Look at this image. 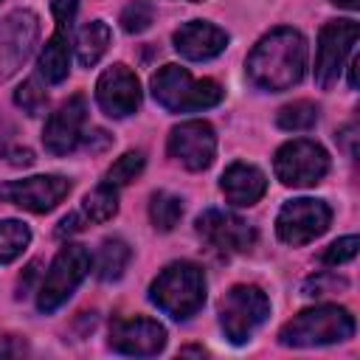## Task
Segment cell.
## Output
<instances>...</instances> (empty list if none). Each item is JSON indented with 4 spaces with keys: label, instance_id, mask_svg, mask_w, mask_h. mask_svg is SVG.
Wrapping results in <instances>:
<instances>
[{
    "label": "cell",
    "instance_id": "obj_8",
    "mask_svg": "<svg viewBox=\"0 0 360 360\" xmlns=\"http://www.w3.org/2000/svg\"><path fill=\"white\" fill-rule=\"evenodd\" d=\"M329 222H332V211L323 200L298 197L281 205L276 217V231H278V239L287 245H307L318 239L329 228Z\"/></svg>",
    "mask_w": 360,
    "mask_h": 360
},
{
    "label": "cell",
    "instance_id": "obj_9",
    "mask_svg": "<svg viewBox=\"0 0 360 360\" xmlns=\"http://www.w3.org/2000/svg\"><path fill=\"white\" fill-rule=\"evenodd\" d=\"M39 37V17L28 8H17L0 28V82L11 79L34 53Z\"/></svg>",
    "mask_w": 360,
    "mask_h": 360
},
{
    "label": "cell",
    "instance_id": "obj_31",
    "mask_svg": "<svg viewBox=\"0 0 360 360\" xmlns=\"http://www.w3.org/2000/svg\"><path fill=\"white\" fill-rule=\"evenodd\" d=\"M25 352H28V346L22 340H17V338L0 340V357H17V354H25Z\"/></svg>",
    "mask_w": 360,
    "mask_h": 360
},
{
    "label": "cell",
    "instance_id": "obj_23",
    "mask_svg": "<svg viewBox=\"0 0 360 360\" xmlns=\"http://www.w3.org/2000/svg\"><path fill=\"white\" fill-rule=\"evenodd\" d=\"M183 217V200L169 191H155L149 200V219L158 231H172Z\"/></svg>",
    "mask_w": 360,
    "mask_h": 360
},
{
    "label": "cell",
    "instance_id": "obj_6",
    "mask_svg": "<svg viewBox=\"0 0 360 360\" xmlns=\"http://www.w3.org/2000/svg\"><path fill=\"white\" fill-rule=\"evenodd\" d=\"M90 270V253L84 245H65L56 259L51 262L42 284H39V295H37V307L42 312H53L59 309L73 290L82 284V278Z\"/></svg>",
    "mask_w": 360,
    "mask_h": 360
},
{
    "label": "cell",
    "instance_id": "obj_11",
    "mask_svg": "<svg viewBox=\"0 0 360 360\" xmlns=\"http://www.w3.org/2000/svg\"><path fill=\"white\" fill-rule=\"evenodd\" d=\"M76 0H51V11L56 17V31L45 42L39 53V73L48 84H59L70 70V31L76 17Z\"/></svg>",
    "mask_w": 360,
    "mask_h": 360
},
{
    "label": "cell",
    "instance_id": "obj_1",
    "mask_svg": "<svg viewBox=\"0 0 360 360\" xmlns=\"http://www.w3.org/2000/svg\"><path fill=\"white\" fill-rule=\"evenodd\" d=\"M307 70V39L295 28H273L264 34L250 56H248V76L256 87L281 93L301 82Z\"/></svg>",
    "mask_w": 360,
    "mask_h": 360
},
{
    "label": "cell",
    "instance_id": "obj_29",
    "mask_svg": "<svg viewBox=\"0 0 360 360\" xmlns=\"http://www.w3.org/2000/svg\"><path fill=\"white\" fill-rule=\"evenodd\" d=\"M354 256H357V236H343V239L332 242V245L323 250L321 262H323V264H343V262H352Z\"/></svg>",
    "mask_w": 360,
    "mask_h": 360
},
{
    "label": "cell",
    "instance_id": "obj_21",
    "mask_svg": "<svg viewBox=\"0 0 360 360\" xmlns=\"http://www.w3.org/2000/svg\"><path fill=\"white\" fill-rule=\"evenodd\" d=\"M129 259H132V250L124 239H104L96 256V276L101 281H115L124 276Z\"/></svg>",
    "mask_w": 360,
    "mask_h": 360
},
{
    "label": "cell",
    "instance_id": "obj_35",
    "mask_svg": "<svg viewBox=\"0 0 360 360\" xmlns=\"http://www.w3.org/2000/svg\"><path fill=\"white\" fill-rule=\"evenodd\" d=\"M11 135H14L11 124H8V121H0V155H8V149H11Z\"/></svg>",
    "mask_w": 360,
    "mask_h": 360
},
{
    "label": "cell",
    "instance_id": "obj_17",
    "mask_svg": "<svg viewBox=\"0 0 360 360\" xmlns=\"http://www.w3.org/2000/svg\"><path fill=\"white\" fill-rule=\"evenodd\" d=\"M166 346V329L152 318H115L110 326V349L129 357H152Z\"/></svg>",
    "mask_w": 360,
    "mask_h": 360
},
{
    "label": "cell",
    "instance_id": "obj_14",
    "mask_svg": "<svg viewBox=\"0 0 360 360\" xmlns=\"http://www.w3.org/2000/svg\"><path fill=\"white\" fill-rule=\"evenodd\" d=\"M87 121V98L82 93L70 96L56 107V112L48 115L42 143L51 155H68L82 143V129Z\"/></svg>",
    "mask_w": 360,
    "mask_h": 360
},
{
    "label": "cell",
    "instance_id": "obj_28",
    "mask_svg": "<svg viewBox=\"0 0 360 360\" xmlns=\"http://www.w3.org/2000/svg\"><path fill=\"white\" fill-rule=\"evenodd\" d=\"M14 101H17L28 115H39V112L45 110V104H48V96H45V87H39L37 79H28V82H22V84L17 87Z\"/></svg>",
    "mask_w": 360,
    "mask_h": 360
},
{
    "label": "cell",
    "instance_id": "obj_24",
    "mask_svg": "<svg viewBox=\"0 0 360 360\" xmlns=\"http://www.w3.org/2000/svg\"><path fill=\"white\" fill-rule=\"evenodd\" d=\"M31 242V231L20 219H3L0 222V264L14 262Z\"/></svg>",
    "mask_w": 360,
    "mask_h": 360
},
{
    "label": "cell",
    "instance_id": "obj_7",
    "mask_svg": "<svg viewBox=\"0 0 360 360\" xmlns=\"http://www.w3.org/2000/svg\"><path fill=\"white\" fill-rule=\"evenodd\" d=\"M273 172L284 186L307 188V186H315L326 177L329 155L315 141H307V138L287 141L284 146H278V152L273 158Z\"/></svg>",
    "mask_w": 360,
    "mask_h": 360
},
{
    "label": "cell",
    "instance_id": "obj_25",
    "mask_svg": "<svg viewBox=\"0 0 360 360\" xmlns=\"http://www.w3.org/2000/svg\"><path fill=\"white\" fill-rule=\"evenodd\" d=\"M318 121V104L301 98V101H292V104H284L276 115V124L287 132H304V129H312Z\"/></svg>",
    "mask_w": 360,
    "mask_h": 360
},
{
    "label": "cell",
    "instance_id": "obj_33",
    "mask_svg": "<svg viewBox=\"0 0 360 360\" xmlns=\"http://www.w3.org/2000/svg\"><path fill=\"white\" fill-rule=\"evenodd\" d=\"M82 214H68L62 222H59V228H56V236H68V233H76V231H82Z\"/></svg>",
    "mask_w": 360,
    "mask_h": 360
},
{
    "label": "cell",
    "instance_id": "obj_26",
    "mask_svg": "<svg viewBox=\"0 0 360 360\" xmlns=\"http://www.w3.org/2000/svg\"><path fill=\"white\" fill-rule=\"evenodd\" d=\"M143 152H124L110 169H107V174H104V183H110V186H127V183H132L141 172H143Z\"/></svg>",
    "mask_w": 360,
    "mask_h": 360
},
{
    "label": "cell",
    "instance_id": "obj_32",
    "mask_svg": "<svg viewBox=\"0 0 360 360\" xmlns=\"http://www.w3.org/2000/svg\"><path fill=\"white\" fill-rule=\"evenodd\" d=\"M354 132H357V127H354V124H346V127L338 132V141L343 143V149L349 152V158H354V155H357V149H354V138H357V135H354Z\"/></svg>",
    "mask_w": 360,
    "mask_h": 360
},
{
    "label": "cell",
    "instance_id": "obj_22",
    "mask_svg": "<svg viewBox=\"0 0 360 360\" xmlns=\"http://www.w3.org/2000/svg\"><path fill=\"white\" fill-rule=\"evenodd\" d=\"M115 214H118V191L110 183H101L98 188H93L82 202L84 222H110Z\"/></svg>",
    "mask_w": 360,
    "mask_h": 360
},
{
    "label": "cell",
    "instance_id": "obj_10",
    "mask_svg": "<svg viewBox=\"0 0 360 360\" xmlns=\"http://www.w3.org/2000/svg\"><path fill=\"white\" fill-rule=\"evenodd\" d=\"M357 22L354 20H332L318 34V51H315V82L326 90L338 82L346 56L352 53L357 42Z\"/></svg>",
    "mask_w": 360,
    "mask_h": 360
},
{
    "label": "cell",
    "instance_id": "obj_38",
    "mask_svg": "<svg viewBox=\"0 0 360 360\" xmlns=\"http://www.w3.org/2000/svg\"><path fill=\"white\" fill-rule=\"evenodd\" d=\"M180 354H205V349H197V346H188V349H183Z\"/></svg>",
    "mask_w": 360,
    "mask_h": 360
},
{
    "label": "cell",
    "instance_id": "obj_12",
    "mask_svg": "<svg viewBox=\"0 0 360 360\" xmlns=\"http://www.w3.org/2000/svg\"><path fill=\"white\" fill-rule=\"evenodd\" d=\"M169 155L188 172H202L214 163L217 135L208 121H183L169 132Z\"/></svg>",
    "mask_w": 360,
    "mask_h": 360
},
{
    "label": "cell",
    "instance_id": "obj_13",
    "mask_svg": "<svg viewBox=\"0 0 360 360\" xmlns=\"http://www.w3.org/2000/svg\"><path fill=\"white\" fill-rule=\"evenodd\" d=\"M197 233L214 250H222V253H245L256 242V231L242 217L219 208H208L197 217Z\"/></svg>",
    "mask_w": 360,
    "mask_h": 360
},
{
    "label": "cell",
    "instance_id": "obj_20",
    "mask_svg": "<svg viewBox=\"0 0 360 360\" xmlns=\"http://www.w3.org/2000/svg\"><path fill=\"white\" fill-rule=\"evenodd\" d=\"M110 39H112V34H110L107 22H101V20L87 22L76 37V59H79V65L82 68H93L107 53Z\"/></svg>",
    "mask_w": 360,
    "mask_h": 360
},
{
    "label": "cell",
    "instance_id": "obj_19",
    "mask_svg": "<svg viewBox=\"0 0 360 360\" xmlns=\"http://www.w3.org/2000/svg\"><path fill=\"white\" fill-rule=\"evenodd\" d=\"M219 188H222V194L231 205L248 208V205H256L264 197L267 177H264L262 169H256L250 163H231L219 177Z\"/></svg>",
    "mask_w": 360,
    "mask_h": 360
},
{
    "label": "cell",
    "instance_id": "obj_27",
    "mask_svg": "<svg viewBox=\"0 0 360 360\" xmlns=\"http://www.w3.org/2000/svg\"><path fill=\"white\" fill-rule=\"evenodd\" d=\"M152 20H155V8H152V3H146V0H132V3L121 11V28H124L127 34H141V31H146V28L152 25Z\"/></svg>",
    "mask_w": 360,
    "mask_h": 360
},
{
    "label": "cell",
    "instance_id": "obj_15",
    "mask_svg": "<svg viewBox=\"0 0 360 360\" xmlns=\"http://www.w3.org/2000/svg\"><path fill=\"white\" fill-rule=\"evenodd\" d=\"M96 101L104 115L110 118H127L141 104V84L138 76L127 65L107 68L96 82Z\"/></svg>",
    "mask_w": 360,
    "mask_h": 360
},
{
    "label": "cell",
    "instance_id": "obj_16",
    "mask_svg": "<svg viewBox=\"0 0 360 360\" xmlns=\"http://www.w3.org/2000/svg\"><path fill=\"white\" fill-rule=\"evenodd\" d=\"M70 191V180L59 174H37L25 180H11L3 188V197L31 214H48L53 211Z\"/></svg>",
    "mask_w": 360,
    "mask_h": 360
},
{
    "label": "cell",
    "instance_id": "obj_30",
    "mask_svg": "<svg viewBox=\"0 0 360 360\" xmlns=\"http://www.w3.org/2000/svg\"><path fill=\"white\" fill-rule=\"evenodd\" d=\"M346 287H349L346 278H338V276L323 273V276H315V278H309V281L304 284V295H326V292L346 290Z\"/></svg>",
    "mask_w": 360,
    "mask_h": 360
},
{
    "label": "cell",
    "instance_id": "obj_40",
    "mask_svg": "<svg viewBox=\"0 0 360 360\" xmlns=\"http://www.w3.org/2000/svg\"><path fill=\"white\" fill-rule=\"evenodd\" d=\"M0 3H3V0H0Z\"/></svg>",
    "mask_w": 360,
    "mask_h": 360
},
{
    "label": "cell",
    "instance_id": "obj_37",
    "mask_svg": "<svg viewBox=\"0 0 360 360\" xmlns=\"http://www.w3.org/2000/svg\"><path fill=\"white\" fill-rule=\"evenodd\" d=\"M335 6H343V8H349V11H354V8H360V0H332Z\"/></svg>",
    "mask_w": 360,
    "mask_h": 360
},
{
    "label": "cell",
    "instance_id": "obj_4",
    "mask_svg": "<svg viewBox=\"0 0 360 360\" xmlns=\"http://www.w3.org/2000/svg\"><path fill=\"white\" fill-rule=\"evenodd\" d=\"M354 335V315L346 307L338 304H323L298 312L292 321H287L278 332L281 346H326V343H340Z\"/></svg>",
    "mask_w": 360,
    "mask_h": 360
},
{
    "label": "cell",
    "instance_id": "obj_34",
    "mask_svg": "<svg viewBox=\"0 0 360 360\" xmlns=\"http://www.w3.org/2000/svg\"><path fill=\"white\" fill-rule=\"evenodd\" d=\"M6 158H11V166H31L34 163V152L31 149H20V146H14V149H8V155Z\"/></svg>",
    "mask_w": 360,
    "mask_h": 360
},
{
    "label": "cell",
    "instance_id": "obj_36",
    "mask_svg": "<svg viewBox=\"0 0 360 360\" xmlns=\"http://www.w3.org/2000/svg\"><path fill=\"white\" fill-rule=\"evenodd\" d=\"M37 270H39V262H31V264L25 267V278H20V295L28 292V284L37 278Z\"/></svg>",
    "mask_w": 360,
    "mask_h": 360
},
{
    "label": "cell",
    "instance_id": "obj_2",
    "mask_svg": "<svg viewBox=\"0 0 360 360\" xmlns=\"http://www.w3.org/2000/svg\"><path fill=\"white\" fill-rule=\"evenodd\" d=\"M149 301L174 321H188L205 304V276L194 262H172L149 284Z\"/></svg>",
    "mask_w": 360,
    "mask_h": 360
},
{
    "label": "cell",
    "instance_id": "obj_39",
    "mask_svg": "<svg viewBox=\"0 0 360 360\" xmlns=\"http://www.w3.org/2000/svg\"><path fill=\"white\" fill-rule=\"evenodd\" d=\"M191 3H200V0H191Z\"/></svg>",
    "mask_w": 360,
    "mask_h": 360
},
{
    "label": "cell",
    "instance_id": "obj_3",
    "mask_svg": "<svg viewBox=\"0 0 360 360\" xmlns=\"http://www.w3.org/2000/svg\"><path fill=\"white\" fill-rule=\"evenodd\" d=\"M152 96L169 112H191L219 104L225 90L214 79H194L180 65H163L152 76Z\"/></svg>",
    "mask_w": 360,
    "mask_h": 360
},
{
    "label": "cell",
    "instance_id": "obj_18",
    "mask_svg": "<svg viewBox=\"0 0 360 360\" xmlns=\"http://www.w3.org/2000/svg\"><path fill=\"white\" fill-rule=\"evenodd\" d=\"M228 45V34L211 22H202V20H191L186 25H180L174 31V48L180 56L191 59V62H205V59H214L225 51Z\"/></svg>",
    "mask_w": 360,
    "mask_h": 360
},
{
    "label": "cell",
    "instance_id": "obj_5",
    "mask_svg": "<svg viewBox=\"0 0 360 360\" xmlns=\"http://www.w3.org/2000/svg\"><path fill=\"white\" fill-rule=\"evenodd\" d=\"M270 301L256 284H236L219 301V326L231 343H245L267 321Z\"/></svg>",
    "mask_w": 360,
    "mask_h": 360
}]
</instances>
